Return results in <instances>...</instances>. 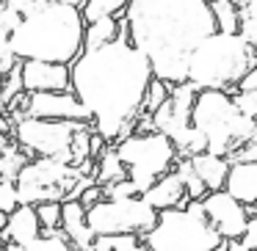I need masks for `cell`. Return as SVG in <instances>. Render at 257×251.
<instances>
[{"instance_id":"cell-1","label":"cell","mask_w":257,"mask_h":251,"mask_svg":"<svg viewBox=\"0 0 257 251\" xmlns=\"http://www.w3.org/2000/svg\"><path fill=\"white\" fill-rule=\"evenodd\" d=\"M150 80V64L130 42L113 39L69 64V91L89 111L91 130L105 144L133 133Z\"/></svg>"},{"instance_id":"cell-2","label":"cell","mask_w":257,"mask_h":251,"mask_svg":"<svg viewBox=\"0 0 257 251\" xmlns=\"http://www.w3.org/2000/svg\"><path fill=\"white\" fill-rule=\"evenodd\" d=\"M122 17L127 42L166 86L185 83L188 53L216 31L207 0H130Z\"/></svg>"},{"instance_id":"cell-3","label":"cell","mask_w":257,"mask_h":251,"mask_svg":"<svg viewBox=\"0 0 257 251\" xmlns=\"http://www.w3.org/2000/svg\"><path fill=\"white\" fill-rule=\"evenodd\" d=\"M83 17L72 3H39L9 36V50L20 61L72 64L83 53Z\"/></svg>"},{"instance_id":"cell-4","label":"cell","mask_w":257,"mask_h":251,"mask_svg":"<svg viewBox=\"0 0 257 251\" xmlns=\"http://www.w3.org/2000/svg\"><path fill=\"white\" fill-rule=\"evenodd\" d=\"M257 67V53L249 47L238 34H218L213 31L207 39H202L188 53L185 64V83L194 91H227L232 94V86L243 72Z\"/></svg>"},{"instance_id":"cell-5","label":"cell","mask_w":257,"mask_h":251,"mask_svg":"<svg viewBox=\"0 0 257 251\" xmlns=\"http://www.w3.org/2000/svg\"><path fill=\"white\" fill-rule=\"evenodd\" d=\"M191 124L205 135L210 155L227 157L238 146L257 141L254 119H246L235 111L232 97L227 91H196L194 105H191Z\"/></svg>"},{"instance_id":"cell-6","label":"cell","mask_w":257,"mask_h":251,"mask_svg":"<svg viewBox=\"0 0 257 251\" xmlns=\"http://www.w3.org/2000/svg\"><path fill=\"white\" fill-rule=\"evenodd\" d=\"M150 251H213L221 237L205 221L199 201H185V207L158 212L150 232L141 234Z\"/></svg>"},{"instance_id":"cell-7","label":"cell","mask_w":257,"mask_h":251,"mask_svg":"<svg viewBox=\"0 0 257 251\" xmlns=\"http://www.w3.org/2000/svg\"><path fill=\"white\" fill-rule=\"evenodd\" d=\"M111 146L116 152V157L122 160L127 179L133 182L139 196L158 177L172 171V166L177 163V152H174L172 141L166 135L155 133V130H150V133H130Z\"/></svg>"},{"instance_id":"cell-8","label":"cell","mask_w":257,"mask_h":251,"mask_svg":"<svg viewBox=\"0 0 257 251\" xmlns=\"http://www.w3.org/2000/svg\"><path fill=\"white\" fill-rule=\"evenodd\" d=\"M83 177L78 166L53 160V157H31L14 179L17 204H42V201H64L75 182Z\"/></svg>"},{"instance_id":"cell-9","label":"cell","mask_w":257,"mask_h":251,"mask_svg":"<svg viewBox=\"0 0 257 251\" xmlns=\"http://www.w3.org/2000/svg\"><path fill=\"white\" fill-rule=\"evenodd\" d=\"M158 212L141 196L130 199H100L86 210V226L94 237H119V234H144L152 229Z\"/></svg>"},{"instance_id":"cell-10","label":"cell","mask_w":257,"mask_h":251,"mask_svg":"<svg viewBox=\"0 0 257 251\" xmlns=\"http://www.w3.org/2000/svg\"><path fill=\"white\" fill-rule=\"evenodd\" d=\"M80 122H47V119L23 116L12 124V141L28 157H53L72 166V138Z\"/></svg>"},{"instance_id":"cell-11","label":"cell","mask_w":257,"mask_h":251,"mask_svg":"<svg viewBox=\"0 0 257 251\" xmlns=\"http://www.w3.org/2000/svg\"><path fill=\"white\" fill-rule=\"evenodd\" d=\"M205 221L221 240H238L246 229V221L254 218V207H243L224 190H207L199 199Z\"/></svg>"},{"instance_id":"cell-12","label":"cell","mask_w":257,"mask_h":251,"mask_svg":"<svg viewBox=\"0 0 257 251\" xmlns=\"http://www.w3.org/2000/svg\"><path fill=\"white\" fill-rule=\"evenodd\" d=\"M25 116L47 119V122H80L91 124V116L72 91H45V94H28Z\"/></svg>"},{"instance_id":"cell-13","label":"cell","mask_w":257,"mask_h":251,"mask_svg":"<svg viewBox=\"0 0 257 251\" xmlns=\"http://www.w3.org/2000/svg\"><path fill=\"white\" fill-rule=\"evenodd\" d=\"M196 91L191 89L188 83H177L172 86L166 102L152 113V130L161 135H166L169 141H174L185 127L191 124V105H194Z\"/></svg>"},{"instance_id":"cell-14","label":"cell","mask_w":257,"mask_h":251,"mask_svg":"<svg viewBox=\"0 0 257 251\" xmlns=\"http://www.w3.org/2000/svg\"><path fill=\"white\" fill-rule=\"evenodd\" d=\"M25 94H45V91H69V67L47 61H20Z\"/></svg>"},{"instance_id":"cell-15","label":"cell","mask_w":257,"mask_h":251,"mask_svg":"<svg viewBox=\"0 0 257 251\" xmlns=\"http://www.w3.org/2000/svg\"><path fill=\"white\" fill-rule=\"evenodd\" d=\"M224 193H229L238 204L254 207L257 204V163H229L224 177Z\"/></svg>"},{"instance_id":"cell-16","label":"cell","mask_w":257,"mask_h":251,"mask_svg":"<svg viewBox=\"0 0 257 251\" xmlns=\"http://www.w3.org/2000/svg\"><path fill=\"white\" fill-rule=\"evenodd\" d=\"M141 199L152 207L155 212H163V210H174V207H185V190H183V182L174 171H166L163 177H158L150 188L141 193Z\"/></svg>"},{"instance_id":"cell-17","label":"cell","mask_w":257,"mask_h":251,"mask_svg":"<svg viewBox=\"0 0 257 251\" xmlns=\"http://www.w3.org/2000/svg\"><path fill=\"white\" fill-rule=\"evenodd\" d=\"M42 232L39 221H36L34 207L28 204H17L3 221V229H0V240L3 243H14V245H25Z\"/></svg>"},{"instance_id":"cell-18","label":"cell","mask_w":257,"mask_h":251,"mask_svg":"<svg viewBox=\"0 0 257 251\" xmlns=\"http://www.w3.org/2000/svg\"><path fill=\"white\" fill-rule=\"evenodd\" d=\"M64 237L72 243L75 251L86 248V245L94 240V234L86 226V210L80 207V201H61V226Z\"/></svg>"},{"instance_id":"cell-19","label":"cell","mask_w":257,"mask_h":251,"mask_svg":"<svg viewBox=\"0 0 257 251\" xmlns=\"http://www.w3.org/2000/svg\"><path fill=\"white\" fill-rule=\"evenodd\" d=\"M188 163L207 190H221L224 188V177H227V168H229L227 157L210 155V152H199V155L188 157Z\"/></svg>"},{"instance_id":"cell-20","label":"cell","mask_w":257,"mask_h":251,"mask_svg":"<svg viewBox=\"0 0 257 251\" xmlns=\"http://www.w3.org/2000/svg\"><path fill=\"white\" fill-rule=\"evenodd\" d=\"M124 177H127V171H124L122 160L116 157L113 146L108 144L105 149L97 155V160H94V182L100 185V188H105V185L116 182V179H124Z\"/></svg>"},{"instance_id":"cell-21","label":"cell","mask_w":257,"mask_h":251,"mask_svg":"<svg viewBox=\"0 0 257 251\" xmlns=\"http://www.w3.org/2000/svg\"><path fill=\"white\" fill-rule=\"evenodd\" d=\"M116 39V17H102L83 25V50H94Z\"/></svg>"},{"instance_id":"cell-22","label":"cell","mask_w":257,"mask_h":251,"mask_svg":"<svg viewBox=\"0 0 257 251\" xmlns=\"http://www.w3.org/2000/svg\"><path fill=\"white\" fill-rule=\"evenodd\" d=\"M130 0H83L80 6V17L83 23H94L102 17H122Z\"/></svg>"},{"instance_id":"cell-23","label":"cell","mask_w":257,"mask_h":251,"mask_svg":"<svg viewBox=\"0 0 257 251\" xmlns=\"http://www.w3.org/2000/svg\"><path fill=\"white\" fill-rule=\"evenodd\" d=\"M28 160H31V157L25 155L14 141H12V144H6L3 149H0V182H14L17 174L23 171V166Z\"/></svg>"},{"instance_id":"cell-24","label":"cell","mask_w":257,"mask_h":251,"mask_svg":"<svg viewBox=\"0 0 257 251\" xmlns=\"http://www.w3.org/2000/svg\"><path fill=\"white\" fill-rule=\"evenodd\" d=\"M172 171L180 177V182H183V190H185V199H188V201H199L202 196L207 193V188L199 182V177H196L194 168H191L188 157H177V163L172 166Z\"/></svg>"},{"instance_id":"cell-25","label":"cell","mask_w":257,"mask_h":251,"mask_svg":"<svg viewBox=\"0 0 257 251\" xmlns=\"http://www.w3.org/2000/svg\"><path fill=\"white\" fill-rule=\"evenodd\" d=\"M172 146H174V152H177V157H194V155H199V152L207 149V141L194 124H188V127L172 141Z\"/></svg>"},{"instance_id":"cell-26","label":"cell","mask_w":257,"mask_h":251,"mask_svg":"<svg viewBox=\"0 0 257 251\" xmlns=\"http://www.w3.org/2000/svg\"><path fill=\"white\" fill-rule=\"evenodd\" d=\"M23 251H75V248H72V243L64 237L61 229H53V232H45V229H42L31 243L23 245Z\"/></svg>"},{"instance_id":"cell-27","label":"cell","mask_w":257,"mask_h":251,"mask_svg":"<svg viewBox=\"0 0 257 251\" xmlns=\"http://www.w3.org/2000/svg\"><path fill=\"white\" fill-rule=\"evenodd\" d=\"M169 91H172V86H166L163 80H155L152 78L150 83H147V91H144V102H141V113H155L158 108L166 102V97H169Z\"/></svg>"},{"instance_id":"cell-28","label":"cell","mask_w":257,"mask_h":251,"mask_svg":"<svg viewBox=\"0 0 257 251\" xmlns=\"http://www.w3.org/2000/svg\"><path fill=\"white\" fill-rule=\"evenodd\" d=\"M36 221L45 232H53V229L61 226V201H42V204H34Z\"/></svg>"},{"instance_id":"cell-29","label":"cell","mask_w":257,"mask_h":251,"mask_svg":"<svg viewBox=\"0 0 257 251\" xmlns=\"http://www.w3.org/2000/svg\"><path fill=\"white\" fill-rule=\"evenodd\" d=\"M254 20H257V6L238 9V36H240V39H243L249 47H257V28H254Z\"/></svg>"},{"instance_id":"cell-30","label":"cell","mask_w":257,"mask_h":251,"mask_svg":"<svg viewBox=\"0 0 257 251\" xmlns=\"http://www.w3.org/2000/svg\"><path fill=\"white\" fill-rule=\"evenodd\" d=\"M232 105L240 116L254 119L257 116V91H232Z\"/></svg>"},{"instance_id":"cell-31","label":"cell","mask_w":257,"mask_h":251,"mask_svg":"<svg viewBox=\"0 0 257 251\" xmlns=\"http://www.w3.org/2000/svg\"><path fill=\"white\" fill-rule=\"evenodd\" d=\"M17 94H23V78H20V64L12 69V72L3 78V94H0V102L9 105Z\"/></svg>"},{"instance_id":"cell-32","label":"cell","mask_w":257,"mask_h":251,"mask_svg":"<svg viewBox=\"0 0 257 251\" xmlns=\"http://www.w3.org/2000/svg\"><path fill=\"white\" fill-rule=\"evenodd\" d=\"M102 196H105V199H130V196H139V193H136L133 182L124 177V179H116V182L105 185V188H102Z\"/></svg>"},{"instance_id":"cell-33","label":"cell","mask_w":257,"mask_h":251,"mask_svg":"<svg viewBox=\"0 0 257 251\" xmlns=\"http://www.w3.org/2000/svg\"><path fill=\"white\" fill-rule=\"evenodd\" d=\"M14 207H17V190H14V182H0V215H9Z\"/></svg>"},{"instance_id":"cell-34","label":"cell","mask_w":257,"mask_h":251,"mask_svg":"<svg viewBox=\"0 0 257 251\" xmlns=\"http://www.w3.org/2000/svg\"><path fill=\"white\" fill-rule=\"evenodd\" d=\"M111 251H150V248L141 243L139 234H119V237H113Z\"/></svg>"},{"instance_id":"cell-35","label":"cell","mask_w":257,"mask_h":251,"mask_svg":"<svg viewBox=\"0 0 257 251\" xmlns=\"http://www.w3.org/2000/svg\"><path fill=\"white\" fill-rule=\"evenodd\" d=\"M238 243L243 245V248H249V251L257 248V218H249V221H246V229L240 232Z\"/></svg>"},{"instance_id":"cell-36","label":"cell","mask_w":257,"mask_h":251,"mask_svg":"<svg viewBox=\"0 0 257 251\" xmlns=\"http://www.w3.org/2000/svg\"><path fill=\"white\" fill-rule=\"evenodd\" d=\"M3 6H6L9 12H14L17 17H28L39 3H36V0H3Z\"/></svg>"},{"instance_id":"cell-37","label":"cell","mask_w":257,"mask_h":251,"mask_svg":"<svg viewBox=\"0 0 257 251\" xmlns=\"http://www.w3.org/2000/svg\"><path fill=\"white\" fill-rule=\"evenodd\" d=\"M100 199H105V196H102V188H100V185H89V188H86L83 193L78 196V201H80V207H83V210L94 207Z\"/></svg>"},{"instance_id":"cell-38","label":"cell","mask_w":257,"mask_h":251,"mask_svg":"<svg viewBox=\"0 0 257 251\" xmlns=\"http://www.w3.org/2000/svg\"><path fill=\"white\" fill-rule=\"evenodd\" d=\"M232 91H257V67L240 75L238 83L232 86Z\"/></svg>"},{"instance_id":"cell-39","label":"cell","mask_w":257,"mask_h":251,"mask_svg":"<svg viewBox=\"0 0 257 251\" xmlns=\"http://www.w3.org/2000/svg\"><path fill=\"white\" fill-rule=\"evenodd\" d=\"M111 245H113V237H94L86 248H80V251H111Z\"/></svg>"},{"instance_id":"cell-40","label":"cell","mask_w":257,"mask_h":251,"mask_svg":"<svg viewBox=\"0 0 257 251\" xmlns=\"http://www.w3.org/2000/svg\"><path fill=\"white\" fill-rule=\"evenodd\" d=\"M6 144H12V122L9 116H0V149Z\"/></svg>"},{"instance_id":"cell-41","label":"cell","mask_w":257,"mask_h":251,"mask_svg":"<svg viewBox=\"0 0 257 251\" xmlns=\"http://www.w3.org/2000/svg\"><path fill=\"white\" fill-rule=\"evenodd\" d=\"M36 3H72V6H83V0H36Z\"/></svg>"},{"instance_id":"cell-42","label":"cell","mask_w":257,"mask_h":251,"mask_svg":"<svg viewBox=\"0 0 257 251\" xmlns=\"http://www.w3.org/2000/svg\"><path fill=\"white\" fill-rule=\"evenodd\" d=\"M227 251H249V248H243L238 240H227Z\"/></svg>"},{"instance_id":"cell-43","label":"cell","mask_w":257,"mask_h":251,"mask_svg":"<svg viewBox=\"0 0 257 251\" xmlns=\"http://www.w3.org/2000/svg\"><path fill=\"white\" fill-rule=\"evenodd\" d=\"M229 3H235L238 9H246V6H257V0H229Z\"/></svg>"},{"instance_id":"cell-44","label":"cell","mask_w":257,"mask_h":251,"mask_svg":"<svg viewBox=\"0 0 257 251\" xmlns=\"http://www.w3.org/2000/svg\"><path fill=\"white\" fill-rule=\"evenodd\" d=\"M6 251H23V245H14V243H6Z\"/></svg>"},{"instance_id":"cell-45","label":"cell","mask_w":257,"mask_h":251,"mask_svg":"<svg viewBox=\"0 0 257 251\" xmlns=\"http://www.w3.org/2000/svg\"><path fill=\"white\" fill-rule=\"evenodd\" d=\"M0 94H3V75H0Z\"/></svg>"},{"instance_id":"cell-46","label":"cell","mask_w":257,"mask_h":251,"mask_svg":"<svg viewBox=\"0 0 257 251\" xmlns=\"http://www.w3.org/2000/svg\"><path fill=\"white\" fill-rule=\"evenodd\" d=\"M3 221H6V215H0V229H3Z\"/></svg>"},{"instance_id":"cell-47","label":"cell","mask_w":257,"mask_h":251,"mask_svg":"<svg viewBox=\"0 0 257 251\" xmlns=\"http://www.w3.org/2000/svg\"><path fill=\"white\" fill-rule=\"evenodd\" d=\"M0 251H6V243H3V240H0Z\"/></svg>"}]
</instances>
